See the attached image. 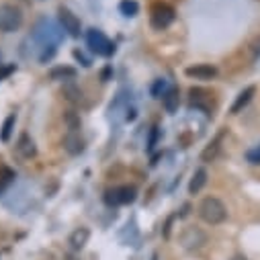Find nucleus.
Wrapping results in <instances>:
<instances>
[{"label":"nucleus","mask_w":260,"mask_h":260,"mask_svg":"<svg viewBox=\"0 0 260 260\" xmlns=\"http://www.w3.org/2000/svg\"><path fill=\"white\" fill-rule=\"evenodd\" d=\"M199 217L209 225H219L225 221L228 209L217 197H205L199 205Z\"/></svg>","instance_id":"1"},{"label":"nucleus","mask_w":260,"mask_h":260,"mask_svg":"<svg viewBox=\"0 0 260 260\" xmlns=\"http://www.w3.org/2000/svg\"><path fill=\"white\" fill-rule=\"evenodd\" d=\"M23 25V11L15 5H0V31L15 33Z\"/></svg>","instance_id":"2"},{"label":"nucleus","mask_w":260,"mask_h":260,"mask_svg":"<svg viewBox=\"0 0 260 260\" xmlns=\"http://www.w3.org/2000/svg\"><path fill=\"white\" fill-rule=\"evenodd\" d=\"M86 45H88L90 51H94L96 55L109 57V55L115 53V45H113L111 39H109L103 31H99V29H88V31H86Z\"/></svg>","instance_id":"3"},{"label":"nucleus","mask_w":260,"mask_h":260,"mask_svg":"<svg viewBox=\"0 0 260 260\" xmlns=\"http://www.w3.org/2000/svg\"><path fill=\"white\" fill-rule=\"evenodd\" d=\"M136 186H129V184H123V186H115V188H109L105 192V203L109 207H117V205H129L136 201Z\"/></svg>","instance_id":"4"},{"label":"nucleus","mask_w":260,"mask_h":260,"mask_svg":"<svg viewBox=\"0 0 260 260\" xmlns=\"http://www.w3.org/2000/svg\"><path fill=\"white\" fill-rule=\"evenodd\" d=\"M174 17H176L174 9L168 7V5H164V3H160V5H156V7L152 9V13H150V23H152L154 29L162 31V29H166V27H170V25L174 23Z\"/></svg>","instance_id":"5"},{"label":"nucleus","mask_w":260,"mask_h":260,"mask_svg":"<svg viewBox=\"0 0 260 260\" xmlns=\"http://www.w3.org/2000/svg\"><path fill=\"white\" fill-rule=\"evenodd\" d=\"M178 242H180V246H182L184 250H199V248L207 242V236H205L203 230L190 225V228H186V230L180 234Z\"/></svg>","instance_id":"6"},{"label":"nucleus","mask_w":260,"mask_h":260,"mask_svg":"<svg viewBox=\"0 0 260 260\" xmlns=\"http://www.w3.org/2000/svg\"><path fill=\"white\" fill-rule=\"evenodd\" d=\"M57 15H59V25H61V29L66 31L70 37H78V35H80V19H78L70 9L59 7Z\"/></svg>","instance_id":"7"},{"label":"nucleus","mask_w":260,"mask_h":260,"mask_svg":"<svg viewBox=\"0 0 260 260\" xmlns=\"http://www.w3.org/2000/svg\"><path fill=\"white\" fill-rule=\"evenodd\" d=\"M184 74L192 80H213L217 76V68L211 63H197V66H188Z\"/></svg>","instance_id":"8"},{"label":"nucleus","mask_w":260,"mask_h":260,"mask_svg":"<svg viewBox=\"0 0 260 260\" xmlns=\"http://www.w3.org/2000/svg\"><path fill=\"white\" fill-rule=\"evenodd\" d=\"M61 146H63V150H66L70 156H78V154L84 152V140L80 138L78 132H70V134L63 136Z\"/></svg>","instance_id":"9"},{"label":"nucleus","mask_w":260,"mask_h":260,"mask_svg":"<svg viewBox=\"0 0 260 260\" xmlns=\"http://www.w3.org/2000/svg\"><path fill=\"white\" fill-rule=\"evenodd\" d=\"M254 94H256V88H254V86H246V88L236 96V101H234V105H232L230 113H232V115L242 113V111L248 107V103L252 101V96H254Z\"/></svg>","instance_id":"10"},{"label":"nucleus","mask_w":260,"mask_h":260,"mask_svg":"<svg viewBox=\"0 0 260 260\" xmlns=\"http://www.w3.org/2000/svg\"><path fill=\"white\" fill-rule=\"evenodd\" d=\"M17 152L23 156V158H33L37 154V148H35V142L31 140L29 134H21L19 136V142H17Z\"/></svg>","instance_id":"11"},{"label":"nucleus","mask_w":260,"mask_h":260,"mask_svg":"<svg viewBox=\"0 0 260 260\" xmlns=\"http://www.w3.org/2000/svg\"><path fill=\"white\" fill-rule=\"evenodd\" d=\"M223 136H225V132H221V134H217L215 136V140L201 152V162H213L215 158H217V154H219V150H221V142H223Z\"/></svg>","instance_id":"12"},{"label":"nucleus","mask_w":260,"mask_h":260,"mask_svg":"<svg viewBox=\"0 0 260 260\" xmlns=\"http://www.w3.org/2000/svg\"><path fill=\"white\" fill-rule=\"evenodd\" d=\"M205 184H207V170L205 168H197V170H194V174H192V178H190L188 192L190 194H197Z\"/></svg>","instance_id":"13"},{"label":"nucleus","mask_w":260,"mask_h":260,"mask_svg":"<svg viewBox=\"0 0 260 260\" xmlns=\"http://www.w3.org/2000/svg\"><path fill=\"white\" fill-rule=\"evenodd\" d=\"M88 238H90L88 228H78V230H74L72 236H70V246H72V250H82V248L88 244Z\"/></svg>","instance_id":"14"},{"label":"nucleus","mask_w":260,"mask_h":260,"mask_svg":"<svg viewBox=\"0 0 260 260\" xmlns=\"http://www.w3.org/2000/svg\"><path fill=\"white\" fill-rule=\"evenodd\" d=\"M49 78L51 80H74L76 78V70L70 68V66H59V68L49 70Z\"/></svg>","instance_id":"15"},{"label":"nucleus","mask_w":260,"mask_h":260,"mask_svg":"<svg viewBox=\"0 0 260 260\" xmlns=\"http://www.w3.org/2000/svg\"><path fill=\"white\" fill-rule=\"evenodd\" d=\"M180 94H178V88H170L168 92H166V96L162 99V103H164V109L168 111V113H176V109H178V103H180V99H178Z\"/></svg>","instance_id":"16"},{"label":"nucleus","mask_w":260,"mask_h":260,"mask_svg":"<svg viewBox=\"0 0 260 260\" xmlns=\"http://www.w3.org/2000/svg\"><path fill=\"white\" fill-rule=\"evenodd\" d=\"M170 88H172V86L168 84V80H166V78H158V80H154V84H152L150 92H152V96H154V99H164V96H166V92H168Z\"/></svg>","instance_id":"17"},{"label":"nucleus","mask_w":260,"mask_h":260,"mask_svg":"<svg viewBox=\"0 0 260 260\" xmlns=\"http://www.w3.org/2000/svg\"><path fill=\"white\" fill-rule=\"evenodd\" d=\"M119 11L123 17H136L138 11H140V5L136 3V0H121L119 3Z\"/></svg>","instance_id":"18"},{"label":"nucleus","mask_w":260,"mask_h":260,"mask_svg":"<svg viewBox=\"0 0 260 260\" xmlns=\"http://www.w3.org/2000/svg\"><path fill=\"white\" fill-rule=\"evenodd\" d=\"M63 123L68 125L70 132H78L80 125H82V123H80V117H78L76 111H66V113H63Z\"/></svg>","instance_id":"19"},{"label":"nucleus","mask_w":260,"mask_h":260,"mask_svg":"<svg viewBox=\"0 0 260 260\" xmlns=\"http://www.w3.org/2000/svg\"><path fill=\"white\" fill-rule=\"evenodd\" d=\"M63 96H66V101H70V103H80L82 101V90L74 84H66L63 86Z\"/></svg>","instance_id":"20"},{"label":"nucleus","mask_w":260,"mask_h":260,"mask_svg":"<svg viewBox=\"0 0 260 260\" xmlns=\"http://www.w3.org/2000/svg\"><path fill=\"white\" fill-rule=\"evenodd\" d=\"M15 121H17V117H15V115H9V117L5 119V123H3V132H0V140H3V142H9V140H11V134H13Z\"/></svg>","instance_id":"21"},{"label":"nucleus","mask_w":260,"mask_h":260,"mask_svg":"<svg viewBox=\"0 0 260 260\" xmlns=\"http://www.w3.org/2000/svg\"><path fill=\"white\" fill-rule=\"evenodd\" d=\"M246 160H248L250 164H254V166H258V164H260V144L246 152Z\"/></svg>","instance_id":"22"},{"label":"nucleus","mask_w":260,"mask_h":260,"mask_svg":"<svg viewBox=\"0 0 260 260\" xmlns=\"http://www.w3.org/2000/svg\"><path fill=\"white\" fill-rule=\"evenodd\" d=\"M13 178H15V172L11 170V168H0V186H5V184H9V182H13Z\"/></svg>","instance_id":"23"},{"label":"nucleus","mask_w":260,"mask_h":260,"mask_svg":"<svg viewBox=\"0 0 260 260\" xmlns=\"http://www.w3.org/2000/svg\"><path fill=\"white\" fill-rule=\"evenodd\" d=\"M158 127H152V134H150V142H148V150H154L158 144Z\"/></svg>","instance_id":"24"},{"label":"nucleus","mask_w":260,"mask_h":260,"mask_svg":"<svg viewBox=\"0 0 260 260\" xmlns=\"http://www.w3.org/2000/svg\"><path fill=\"white\" fill-rule=\"evenodd\" d=\"M74 57H76L78 61H82V66H84V68H88V66H90V59H88L80 49H74Z\"/></svg>","instance_id":"25"},{"label":"nucleus","mask_w":260,"mask_h":260,"mask_svg":"<svg viewBox=\"0 0 260 260\" xmlns=\"http://www.w3.org/2000/svg\"><path fill=\"white\" fill-rule=\"evenodd\" d=\"M15 70V66H7V68H3V70H0V78H5V76H9L11 72Z\"/></svg>","instance_id":"26"},{"label":"nucleus","mask_w":260,"mask_h":260,"mask_svg":"<svg viewBox=\"0 0 260 260\" xmlns=\"http://www.w3.org/2000/svg\"><path fill=\"white\" fill-rule=\"evenodd\" d=\"M66 260H78L76 256H66Z\"/></svg>","instance_id":"27"},{"label":"nucleus","mask_w":260,"mask_h":260,"mask_svg":"<svg viewBox=\"0 0 260 260\" xmlns=\"http://www.w3.org/2000/svg\"><path fill=\"white\" fill-rule=\"evenodd\" d=\"M152 260H158V254H154V256H152Z\"/></svg>","instance_id":"28"},{"label":"nucleus","mask_w":260,"mask_h":260,"mask_svg":"<svg viewBox=\"0 0 260 260\" xmlns=\"http://www.w3.org/2000/svg\"><path fill=\"white\" fill-rule=\"evenodd\" d=\"M234 260H246V258H240V256H238V258H234Z\"/></svg>","instance_id":"29"}]
</instances>
